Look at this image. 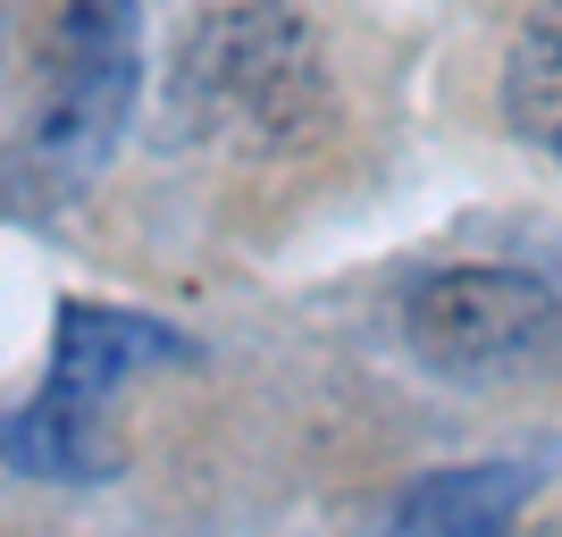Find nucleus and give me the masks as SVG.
I'll list each match as a JSON object with an SVG mask.
<instances>
[{
  "instance_id": "f257e3e1",
  "label": "nucleus",
  "mask_w": 562,
  "mask_h": 537,
  "mask_svg": "<svg viewBox=\"0 0 562 537\" xmlns=\"http://www.w3.org/2000/svg\"><path fill=\"white\" fill-rule=\"evenodd\" d=\"M328 59L294 0H211L168 59V126L235 152H294L328 126Z\"/></svg>"
},
{
  "instance_id": "20e7f679",
  "label": "nucleus",
  "mask_w": 562,
  "mask_h": 537,
  "mask_svg": "<svg viewBox=\"0 0 562 537\" xmlns=\"http://www.w3.org/2000/svg\"><path fill=\"white\" fill-rule=\"evenodd\" d=\"M403 345L420 353L437 378L495 387L562 361V294L538 269L504 260H446L403 294Z\"/></svg>"
},
{
  "instance_id": "423d86ee",
  "label": "nucleus",
  "mask_w": 562,
  "mask_h": 537,
  "mask_svg": "<svg viewBox=\"0 0 562 537\" xmlns=\"http://www.w3.org/2000/svg\"><path fill=\"white\" fill-rule=\"evenodd\" d=\"M504 118L562 168V0H538L504 51Z\"/></svg>"
},
{
  "instance_id": "f03ea898",
  "label": "nucleus",
  "mask_w": 562,
  "mask_h": 537,
  "mask_svg": "<svg viewBox=\"0 0 562 537\" xmlns=\"http://www.w3.org/2000/svg\"><path fill=\"white\" fill-rule=\"evenodd\" d=\"M193 345L151 311H110V303H59V336H50V378L43 395L0 421V462L25 479H76L93 488L110 479L117 454L101 437V412L135 370H177Z\"/></svg>"
},
{
  "instance_id": "7ed1b4c3",
  "label": "nucleus",
  "mask_w": 562,
  "mask_h": 537,
  "mask_svg": "<svg viewBox=\"0 0 562 537\" xmlns=\"http://www.w3.org/2000/svg\"><path fill=\"white\" fill-rule=\"evenodd\" d=\"M135 85H143L135 0H68L50 25L43 101H34V126L18 152L25 202H76L110 168V152L126 143V118H135Z\"/></svg>"
},
{
  "instance_id": "39448f33",
  "label": "nucleus",
  "mask_w": 562,
  "mask_h": 537,
  "mask_svg": "<svg viewBox=\"0 0 562 537\" xmlns=\"http://www.w3.org/2000/svg\"><path fill=\"white\" fill-rule=\"evenodd\" d=\"M529 462H462V470H428L420 488H403L395 521L403 529H420V537H446V529H470V537H487L504 529V521L529 504Z\"/></svg>"
}]
</instances>
